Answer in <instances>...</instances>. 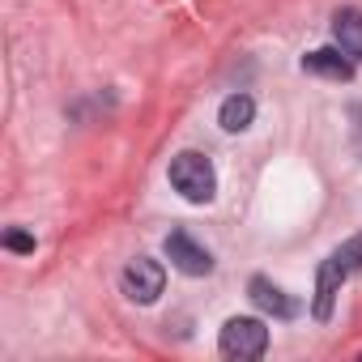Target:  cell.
Masks as SVG:
<instances>
[{
	"label": "cell",
	"instance_id": "obj_10",
	"mask_svg": "<svg viewBox=\"0 0 362 362\" xmlns=\"http://www.w3.org/2000/svg\"><path fill=\"white\" fill-rule=\"evenodd\" d=\"M332 260H337V264L345 269V277H349V273H358V269H362V235L345 239V243H341V247L332 252Z\"/></svg>",
	"mask_w": 362,
	"mask_h": 362
},
{
	"label": "cell",
	"instance_id": "obj_1",
	"mask_svg": "<svg viewBox=\"0 0 362 362\" xmlns=\"http://www.w3.org/2000/svg\"><path fill=\"white\" fill-rule=\"evenodd\" d=\"M170 188L192 205H209L214 192H218V170H214V162L205 153L184 149V153L170 158Z\"/></svg>",
	"mask_w": 362,
	"mask_h": 362
},
{
	"label": "cell",
	"instance_id": "obj_8",
	"mask_svg": "<svg viewBox=\"0 0 362 362\" xmlns=\"http://www.w3.org/2000/svg\"><path fill=\"white\" fill-rule=\"evenodd\" d=\"M332 35H337V47H341L349 60H362V13H358V9H337Z\"/></svg>",
	"mask_w": 362,
	"mask_h": 362
},
{
	"label": "cell",
	"instance_id": "obj_9",
	"mask_svg": "<svg viewBox=\"0 0 362 362\" xmlns=\"http://www.w3.org/2000/svg\"><path fill=\"white\" fill-rule=\"evenodd\" d=\"M252 119H256V103L247 94H230L222 103V111H218V124L226 132H243V128H252Z\"/></svg>",
	"mask_w": 362,
	"mask_h": 362
},
{
	"label": "cell",
	"instance_id": "obj_7",
	"mask_svg": "<svg viewBox=\"0 0 362 362\" xmlns=\"http://www.w3.org/2000/svg\"><path fill=\"white\" fill-rule=\"evenodd\" d=\"M303 73H315V77H328V81H349L354 77V60L341 47H320V52L303 56Z\"/></svg>",
	"mask_w": 362,
	"mask_h": 362
},
{
	"label": "cell",
	"instance_id": "obj_2",
	"mask_svg": "<svg viewBox=\"0 0 362 362\" xmlns=\"http://www.w3.org/2000/svg\"><path fill=\"white\" fill-rule=\"evenodd\" d=\"M218 345H222L226 358L247 362V358H260L269 349V328L260 320H252V315H235V320L222 324V341Z\"/></svg>",
	"mask_w": 362,
	"mask_h": 362
},
{
	"label": "cell",
	"instance_id": "obj_3",
	"mask_svg": "<svg viewBox=\"0 0 362 362\" xmlns=\"http://www.w3.org/2000/svg\"><path fill=\"white\" fill-rule=\"evenodd\" d=\"M162 286H166V269H162L158 260H149V256H136V260L124 269V294H128L132 303H141V307L158 303Z\"/></svg>",
	"mask_w": 362,
	"mask_h": 362
},
{
	"label": "cell",
	"instance_id": "obj_5",
	"mask_svg": "<svg viewBox=\"0 0 362 362\" xmlns=\"http://www.w3.org/2000/svg\"><path fill=\"white\" fill-rule=\"evenodd\" d=\"M247 298H252L260 311H269L273 320H294V315H298V298H290V294H286L281 286H273L269 277H252Z\"/></svg>",
	"mask_w": 362,
	"mask_h": 362
},
{
	"label": "cell",
	"instance_id": "obj_6",
	"mask_svg": "<svg viewBox=\"0 0 362 362\" xmlns=\"http://www.w3.org/2000/svg\"><path fill=\"white\" fill-rule=\"evenodd\" d=\"M341 281H345V269L328 256V260L320 264V273H315V303H311V315H315L320 324H328V320H332V303H337Z\"/></svg>",
	"mask_w": 362,
	"mask_h": 362
},
{
	"label": "cell",
	"instance_id": "obj_4",
	"mask_svg": "<svg viewBox=\"0 0 362 362\" xmlns=\"http://www.w3.org/2000/svg\"><path fill=\"white\" fill-rule=\"evenodd\" d=\"M166 256H170V264L184 273V277H209V273H214L209 247H201L188 230H170V235H166Z\"/></svg>",
	"mask_w": 362,
	"mask_h": 362
},
{
	"label": "cell",
	"instance_id": "obj_11",
	"mask_svg": "<svg viewBox=\"0 0 362 362\" xmlns=\"http://www.w3.org/2000/svg\"><path fill=\"white\" fill-rule=\"evenodd\" d=\"M5 247L9 252H35V235H26V230H5Z\"/></svg>",
	"mask_w": 362,
	"mask_h": 362
}]
</instances>
